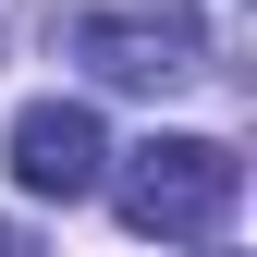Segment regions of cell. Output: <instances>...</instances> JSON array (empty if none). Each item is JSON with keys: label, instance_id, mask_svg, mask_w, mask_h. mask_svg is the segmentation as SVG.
Listing matches in <instances>:
<instances>
[{"label": "cell", "instance_id": "6da1fadb", "mask_svg": "<svg viewBox=\"0 0 257 257\" xmlns=\"http://www.w3.org/2000/svg\"><path fill=\"white\" fill-rule=\"evenodd\" d=\"M98 184L159 245H208V233H233V208H245V159L220 135H147V147H122V172H98Z\"/></svg>", "mask_w": 257, "mask_h": 257}, {"label": "cell", "instance_id": "7a4b0ae2", "mask_svg": "<svg viewBox=\"0 0 257 257\" xmlns=\"http://www.w3.org/2000/svg\"><path fill=\"white\" fill-rule=\"evenodd\" d=\"M74 61L98 86H147L159 98V86H196L208 74V25L184 13V0H122V13H86L74 25Z\"/></svg>", "mask_w": 257, "mask_h": 257}, {"label": "cell", "instance_id": "3957f363", "mask_svg": "<svg viewBox=\"0 0 257 257\" xmlns=\"http://www.w3.org/2000/svg\"><path fill=\"white\" fill-rule=\"evenodd\" d=\"M98 172H110V135H98L86 98H25L13 110V184L25 196H98Z\"/></svg>", "mask_w": 257, "mask_h": 257}]
</instances>
